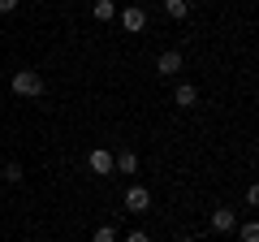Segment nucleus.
Listing matches in <instances>:
<instances>
[{"mask_svg":"<svg viewBox=\"0 0 259 242\" xmlns=\"http://www.w3.org/2000/svg\"><path fill=\"white\" fill-rule=\"evenodd\" d=\"M39 91H44V78H39V69H18V74H13V95H22V100H35Z\"/></svg>","mask_w":259,"mask_h":242,"instance_id":"f257e3e1","label":"nucleus"},{"mask_svg":"<svg viewBox=\"0 0 259 242\" xmlns=\"http://www.w3.org/2000/svg\"><path fill=\"white\" fill-rule=\"evenodd\" d=\"M5 182H22V165H18V160L5 165Z\"/></svg>","mask_w":259,"mask_h":242,"instance_id":"ddd939ff","label":"nucleus"},{"mask_svg":"<svg viewBox=\"0 0 259 242\" xmlns=\"http://www.w3.org/2000/svg\"><path fill=\"white\" fill-rule=\"evenodd\" d=\"M18 9V0H0V13H13Z\"/></svg>","mask_w":259,"mask_h":242,"instance_id":"2eb2a0df","label":"nucleus"},{"mask_svg":"<svg viewBox=\"0 0 259 242\" xmlns=\"http://www.w3.org/2000/svg\"><path fill=\"white\" fill-rule=\"evenodd\" d=\"M233 225H238L233 208H216V212H212V229H216V233H233Z\"/></svg>","mask_w":259,"mask_h":242,"instance_id":"0eeeda50","label":"nucleus"},{"mask_svg":"<svg viewBox=\"0 0 259 242\" xmlns=\"http://www.w3.org/2000/svg\"><path fill=\"white\" fill-rule=\"evenodd\" d=\"M173 104H177V108H194V104H199V87H194V83H177Z\"/></svg>","mask_w":259,"mask_h":242,"instance_id":"39448f33","label":"nucleus"},{"mask_svg":"<svg viewBox=\"0 0 259 242\" xmlns=\"http://www.w3.org/2000/svg\"><path fill=\"white\" fill-rule=\"evenodd\" d=\"M164 13H168L173 22H182L186 13H190V0H164Z\"/></svg>","mask_w":259,"mask_h":242,"instance_id":"9d476101","label":"nucleus"},{"mask_svg":"<svg viewBox=\"0 0 259 242\" xmlns=\"http://www.w3.org/2000/svg\"><path fill=\"white\" fill-rule=\"evenodd\" d=\"M87 165H91V173H100V177H108V173H112V151H104V147H95L91 156H87Z\"/></svg>","mask_w":259,"mask_h":242,"instance_id":"423d86ee","label":"nucleus"},{"mask_svg":"<svg viewBox=\"0 0 259 242\" xmlns=\"http://www.w3.org/2000/svg\"><path fill=\"white\" fill-rule=\"evenodd\" d=\"M125 212H134V216H143V212H151V190L147 186H125Z\"/></svg>","mask_w":259,"mask_h":242,"instance_id":"f03ea898","label":"nucleus"},{"mask_svg":"<svg viewBox=\"0 0 259 242\" xmlns=\"http://www.w3.org/2000/svg\"><path fill=\"white\" fill-rule=\"evenodd\" d=\"M117 18H121V26H125L130 35H139V30L147 26V13H143L139 5H125V9H117Z\"/></svg>","mask_w":259,"mask_h":242,"instance_id":"7ed1b4c3","label":"nucleus"},{"mask_svg":"<svg viewBox=\"0 0 259 242\" xmlns=\"http://www.w3.org/2000/svg\"><path fill=\"white\" fill-rule=\"evenodd\" d=\"M121 242H151V233H143V229H130Z\"/></svg>","mask_w":259,"mask_h":242,"instance_id":"4468645a","label":"nucleus"},{"mask_svg":"<svg viewBox=\"0 0 259 242\" xmlns=\"http://www.w3.org/2000/svg\"><path fill=\"white\" fill-rule=\"evenodd\" d=\"M238 238H242V242H259V225H255V221H246V225L238 229Z\"/></svg>","mask_w":259,"mask_h":242,"instance_id":"9b49d317","label":"nucleus"},{"mask_svg":"<svg viewBox=\"0 0 259 242\" xmlns=\"http://www.w3.org/2000/svg\"><path fill=\"white\" fill-rule=\"evenodd\" d=\"M91 242H117V229H112V225H100V229H95V238Z\"/></svg>","mask_w":259,"mask_h":242,"instance_id":"f8f14e48","label":"nucleus"},{"mask_svg":"<svg viewBox=\"0 0 259 242\" xmlns=\"http://www.w3.org/2000/svg\"><path fill=\"white\" fill-rule=\"evenodd\" d=\"M112 169L117 173H139V156L134 151H121V156H112Z\"/></svg>","mask_w":259,"mask_h":242,"instance_id":"6e6552de","label":"nucleus"},{"mask_svg":"<svg viewBox=\"0 0 259 242\" xmlns=\"http://www.w3.org/2000/svg\"><path fill=\"white\" fill-rule=\"evenodd\" d=\"M117 18V0H95V22H112Z\"/></svg>","mask_w":259,"mask_h":242,"instance_id":"1a4fd4ad","label":"nucleus"},{"mask_svg":"<svg viewBox=\"0 0 259 242\" xmlns=\"http://www.w3.org/2000/svg\"><path fill=\"white\" fill-rule=\"evenodd\" d=\"M182 242H199V238H182Z\"/></svg>","mask_w":259,"mask_h":242,"instance_id":"dca6fc26","label":"nucleus"},{"mask_svg":"<svg viewBox=\"0 0 259 242\" xmlns=\"http://www.w3.org/2000/svg\"><path fill=\"white\" fill-rule=\"evenodd\" d=\"M156 69H160V78H177V74H182V52H177V48H168V52H160Z\"/></svg>","mask_w":259,"mask_h":242,"instance_id":"20e7f679","label":"nucleus"}]
</instances>
